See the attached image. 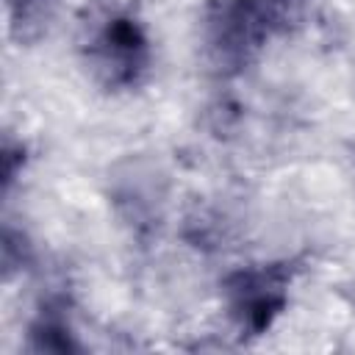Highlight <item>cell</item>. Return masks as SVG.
Returning <instances> with one entry per match:
<instances>
[{"label": "cell", "instance_id": "1", "mask_svg": "<svg viewBox=\"0 0 355 355\" xmlns=\"http://www.w3.org/2000/svg\"><path fill=\"white\" fill-rule=\"evenodd\" d=\"M150 36L133 14H108L89 39V67L108 89H133L150 69Z\"/></svg>", "mask_w": 355, "mask_h": 355}, {"label": "cell", "instance_id": "5", "mask_svg": "<svg viewBox=\"0 0 355 355\" xmlns=\"http://www.w3.org/2000/svg\"><path fill=\"white\" fill-rule=\"evenodd\" d=\"M31 344L39 352H72L78 349V341L69 330V324L61 316H39L31 324Z\"/></svg>", "mask_w": 355, "mask_h": 355}, {"label": "cell", "instance_id": "2", "mask_svg": "<svg viewBox=\"0 0 355 355\" xmlns=\"http://www.w3.org/2000/svg\"><path fill=\"white\" fill-rule=\"evenodd\" d=\"M288 286L291 272L283 263L244 266L227 275L222 294L236 327L250 336L266 333L288 305Z\"/></svg>", "mask_w": 355, "mask_h": 355}, {"label": "cell", "instance_id": "4", "mask_svg": "<svg viewBox=\"0 0 355 355\" xmlns=\"http://www.w3.org/2000/svg\"><path fill=\"white\" fill-rule=\"evenodd\" d=\"M247 3L255 11V17L263 22L269 36H277L294 28L308 8V0H247Z\"/></svg>", "mask_w": 355, "mask_h": 355}, {"label": "cell", "instance_id": "3", "mask_svg": "<svg viewBox=\"0 0 355 355\" xmlns=\"http://www.w3.org/2000/svg\"><path fill=\"white\" fill-rule=\"evenodd\" d=\"M202 36L211 58L227 69L250 64L272 39L247 0H211L202 14Z\"/></svg>", "mask_w": 355, "mask_h": 355}]
</instances>
